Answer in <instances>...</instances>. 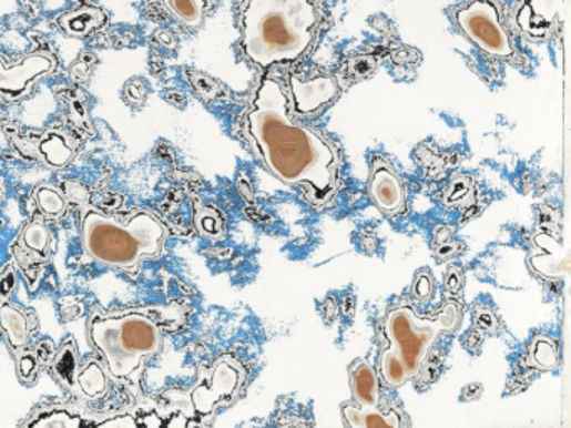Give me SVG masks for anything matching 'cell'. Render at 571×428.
I'll return each instance as SVG.
<instances>
[{"label":"cell","mask_w":571,"mask_h":428,"mask_svg":"<svg viewBox=\"0 0 571 428\" xmlns=\"http://www.w3.org/2000/svg\"><path fill=\"white\" fill-rule=\"evenodd\" d=\"M534 272L547 278H560L570 273V255L567 248L551 235H538L534 238V252L530 256Z\"/></svg>","instance_id":"9a60e30c"},{"label":"cell","mask_w":571,"mask_h":428,"mask_svg":"<svg viewBox=\"0 0 571 428\" xmlns=\"http://www.w3.org/2000/svg\"><path fill=\"white\" fill-rule=\"evenodd\" d=\"M14 289H18V275H16L14 266L9 265L0 275V302L11 298Z\"/></svg>","instance_id":"4316f807"},{"label":"cell","mask_w":571,"mask_h":428,"mask_svg":"<svg viewBox=\"0 0 571 428\" xmlns=\"http://www.w3.org/2000/svg\"><path fill=\"white\" fill-rule=\"evenodd\" d=\"M173 18L190 29H198L205 18V0H163Z\"/></svg>","instance_id":"cb8c5ba5"},{"label":"cell","mask_w":571,"mask_h":428,"mask_svg":"<svg viewBox=\"0 0 571 428\" xmlns=\"http://www.w3.org/2000/svg\"><path fill=\"white\" fill-rule=\"evenodd\" d=\"M245 384V370L230 357L216 358L212 367H200L195 385L188 391H179L182 400H170L192 420L212 417L220 408L230 407L238 398Z\"/></svg>","instance_id":"8992f818"},{"label":"cell","mask_w":571,"mask_h":428,"mask_svg":"<svg viewBox=\"0 0 571 428\" xmlns=\"http://www.w3.org/2000/svg\"><path fill=\"white\" fill-rule=\"evenodd\" d=\"M528 360H530V365L540 370H553L560 364L557 344L551 338L540 335L531 342Z\"/></svg>","instance_id":"d4e9b609"},{"label":"cell","mask_w":571,"mask_h":428,"mask_svg":"<svg viewBox=\"0 0 571 428\" xmlns=\"http://www.w3.org/2000/svg\"><path fill=\"white\" fill-rule=\"evenodd\" d=\"M79 235L94 262L120 272H134L146 259L163 255L169 230L146 207L113 214L88 204L79 216Z\"/></svg>","instance_id":"277c9868"},{"label":"cell","mask_w":571,"mask_h":428,"mask_svg":"<svg viewBox=\"0 0 571 428\" xmlns=\"http://www.w3.org/2000/svg\"><path fill=\"white\" fill-rule=\"evenodd\" d=\"M290 84L292 108L295 114L310 116L324 110L325 105L333 104L339 95V82L334 75L318 74L314 78H302L294 74L288 81Z\"/></svg>","instance_id":"8fae6325"},{"label":"cell","mask_w":571,"mask_h":428,"mask_svg":"<svg viewBox=\"0 0 571 428\" xmlns=\"http://www.w3.org/2000/svg\"><path fill=\"white\" fill-rule=\"evenodd\" d=\"M0 328L4 332L6 344L14 357L31 344L32 328L29 313L11 299L0 302Z\"/></svg>","instance_id":"2e32d148"},{"label":"cell","mask_w":571,"mask_h":428,"mask_svg":"<svg viewBox=\"0 0 571 428\" xmlns=\"http://www.w3.org/2000/svg\"><path fill=\"white\" fill-rule=\"evenodd\" d=\"M88 337L103 355L111 380L140 398L146 365L163 348V332L154 309L106 312L101 306H93L88 319Z\"/></svg>","instance_id":"3957f363"},{"label":"cell","mask_w":571,"mask_h":428,"mask_svg":"<svg viewBox=\"0 0 571 428\" xmlns=\"http://www.w3.org/2000/svg\"><path fill=\"white\" fill-rule=\"evenodd\" d=\"M432 293V278L428 272L419 273L415 283V295L421 299L431 298Z\"/></svg>","instance_id":"83f0119b"},{"label":"cell","mask_w":571,"mask_h":428,"mask_svg":"<svg viewBox=\"0 0 571 428\" xmlns=\"http://www.w3.org/2000/svg\"><path fill=\"white\" fill-rule=\"evenodd\" d=\"M558 0H520L517 24L531 41H547L558 21Z\"/></svg>","instance_id":"5bb4252c"},{"label":"cell","mask_w":571,"mask_h":428,"mask_svg":"<svg viewBox=\"0 0 571 428\" xmlns=\"http://www.w3.org/2000/svg\"><path fill=\"white\" fill-rule=\"evenodd\" d=\"M54 240L44 220L34 218L26 223L18 238L11 245L12 263L22 273L32 289L38 288L45 268L52 259Z\"/></svg>","instance_id":"ba28073f"},{"label":"cell","mask_w":571,"mask_h":428,"mask_svg":"<svg viewBox=\"0 0 571 428\" xmlns=\"http://www.w3.org/2000/svg\"><path fill=\"white\" fill-rule=\"evenodd\" d=\"M369 193L374 204L389 216H397L406 210V187L402 180L392 164L383 157H374Z\"/></svg>","instance_id":"7c38bea8"},{"label":"cell","mask_w":571,"mask_h":428,"mask_svg":"<svg viewBox=\"0 0 571 428\" xmlns=\"http://www.w3.org/2000/svg\"><path fill=\"white\" fill-rule=\"evenodd\" d=\"M14 358L19 380H21V384L31 387V385H34L35 380H38L42 368H44L41 358H39L38 351H35V347H26L24 350L19 351Z\"/></svg>","instance_id":"484cf974"},{"label":"cell","mask_w":571,"mask_h":428,"mask_svg":"<svg viewBox=\"0 0 571 428\" xmlns=\"http://www.w3.org/2000/svg\"><path fill=\"white\" fill-rule=\"evenodd\" d=\"M58 68L54 55L35 51L21 61L9 64L0 55V99L6 102L21 101L31 94L41 79L48 78Z\"/></svg>","instance_id":"9c48e42d"},{"label":"cell","mask_w":571,"mask_h":428,"mask_svg":"<svg viewBox=\"0 0 571 428\" xmlns=\"http://www.w3.org/2000/svg\"><path fill=\"white\" fill-rule=\"evenodd\" d=\"M245 136L257 160L282 183L324 206L339 187L340 153L333 140L290 116L281 82L265 78L245 114Z\"/></svg>","instance_id":"6da1fadb"},{"label":"cell","mask_w":571,"mask_h":428,"mask_svg":"<svg viewBox=\"0 0 571 428\" xmlns=\"http://www.w3.org/2000/svg\"><path fill=\"white\" fill-rule=\"evenodd\" d=\"M81 360H79L78 345L74 338H65L54 357H52L49 370H51L52 378L64 388L68 394L79 397L78 377L81 370Z\"/></svg>","instance_id":"e0dca14e"},{"label":"cell","mask_w":571,"mask_h":428,"mask_svg":"<svg viewBox=\"0 0 571 428\" xmlns=\"http://www.w3.org/2000/svg\"><path fill=\"white\" fill-rule=\"evenodd\" d=\"M350 390L360 407H379L380 387L376 368L364 360H356L349 367Z\"/></svg>","instance_id":"ac0fdd59"},{"label":"cell","mask_w":571,"mask_h":428,"mask_svg":"<svg viewBox=\"0 0 571 428\" xmlns=\"http://www.w3.org/2000/svg\"><path fill=\"white\" fill-rule=\"evenodd\" d=\"M96 414L83 404H44L28 415L22 427L29 428H81L93 427Z\"/></svg>","instance_id":"4fadbf2b"},{"label":"cell","mask_w":571,"mask_h":428,"mask_svg":"<svg viewBox=\"0 0 571 428\" xmlns=\"http://www.w3.org/2000/svg\"><path fill=\"white\" fill-rule=\"evenodd\" d=\"M79 397L84 400H103L110 391V375L106 365L98 358H88L86 364L81 365L78 377Z\"/></svg>","instance_id":"ffe728a7"},{"label":"cell","mask_w":571,"mask_h":428,"mask_svg":"<svg viewBox=\"0 0 571 428\" xmlns=\"http://www.w3.org/2000/svg\"><path fill=\"white\" fill-rule=\"evenodd\" d=\"M195 226L203 238L212 242H218L225 236L226 223L222 211L198 200L195 201Z\"/></svg>","instance_id":"7402d4cb"},{"label":"cell","mask_w":571,"mask_h":428,"mask_svg":"<svg viewBox=\"0 0 571 428\" xmlns=\"http://www.w3.org/2000/svg\"><path fill=\"white\" fill-rule=\"evenodd\" d=\"M455 21L462 34L491 58L513 61L517 45L504 26L503 9L497 0H469L455 11Z\"/></svg>","instance_id":"52a82bcc"},{"label":"cell","mask_w":571,"mask_h":428,"mask_svg":"<svg viewBox=\"0 0 571 428\" xmlns=\"http://www.w3.org/2000/svg\"><path fill=\"white\" fill-rule=\"evenodd\" d=\"M34 201L41 216L48 220L61 218L68 210V200L64 194L51 184H41L35 187Z\"/></svg>","instance_id":"603a6c76"},{"label":"cell","mask_w":571,"mask_h":428,"mask_svg":"<svg viewBox=\"0 0 571 428\" xmlns=\"http://www.w3.org/2000/svg\"><path fill=\"white\" fill-rule=\"evenodd\" d=\"M346 424L354 428L386 427L397 428L400 425L396 411H380L377 407H360L357 404H346L343 407Z\"/></svg>","instance_id":"44dd1931"},{"label":"cell","mask_w":571,"mask_h":428,"mask_svg":"<svg viewBox=\"0 0 571 428\" xmlns=\"http://www.w3.org/2000/svg\"><path fill=\"white\" fill-rule=\"evenodd\" d=\"M18 147L26 156L34 157L49 170L69 166L78 153V141L62 130H49L34 136L22 137Z\"/></svg>","instance_id":"30bf717a"},{"label":"cell","mask_w":571,"mask_h":428,"mask_svg":"<svg viewBox=\"0 0 571 428\" xmlns=\"http://www.w3.org/2000/svg\"><path fill=\"white\" fill-rule=\"evenodd\" d=\"M108 14L96 6H81L74 11L64 12L59 18V26L71 38H86L106 26Z\"/></svg>","instance_id":"d6986e66"},{"label":"cell","mask_w":571,"mask_h":428,"mask_svg":"<svg viewBox=\"0 0 571 428\" xmlns=\"http://www.w3.org/2000/svg\"><path fill=\"white\" fill-rule=\"evenodd\" d=\"M318 0H245L239 12V42L245 58L261 69L298 61L317 39Z\"/></svg>","instance_id":"7a4b0ae2"},{"label":"cell","mask_w":571,"mask_h":428,"mask_svg":"<svg viewBox=\"0 0 571 428\" xmlns=\"http://www.w3.org/2000/svg\"><path fill=\"white\" fill-rule=\"evenodd\" d=\"M446 285H448L449 292H459L462 286V276L459 272L458 266L449 269L448 276H446Z\"/></svg>","instance_id":"f1b7e54d"},{"label":"cell","mask_w":571,"mask_h":428,"mask_svg":"<svg viewBox=\"0 0 571 428\" xmlns=\"http://www.w3.org/2000/svg\"><path fill=\"white\" fill-rule=\"evenodd\" d=\"M461 308L448 302L436 315H416L411 306H394L384 319L387 347L379 358L380 377L387 387L400 388L421 370L425 358L442 334L458 330Z\"/></svg>","instance_id":"5b68a950"}]
</instances>
